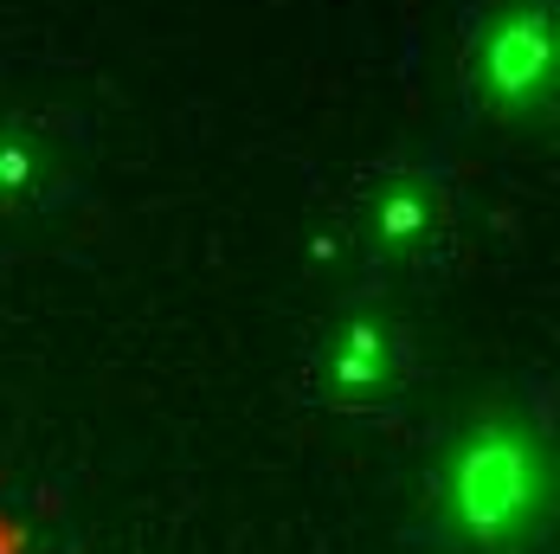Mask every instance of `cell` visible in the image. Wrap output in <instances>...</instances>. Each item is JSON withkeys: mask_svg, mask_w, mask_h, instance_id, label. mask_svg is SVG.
I'll list each match as a JSON object with an SVG mask.
<instances>
[{"mask_svg": "<svg viewBox=\"0 0 560 554\" xmlns=\"http://www.w3.org/2000/svg\"><path fill=\"white\" fill-rule=\"evenodd\" d=\"M548 445L515 413L464 419L432 464V522L457 554H528L548 529Z\"/></svg>", "mask_w": 560, "mask_h": 554, "instance_id": "1", "label": "cell"}, {"mask_svg": "<svg viewBox=\"0 0 560 554\" xmlns=\"http://www.w3.org/2000/svg\"><path fill=\"white\" fill-rule=\"evenodd\" d=\"M457 226H464L457 174L425 155L381 162L348 200V239L374 272H425L451 258Z\"/></svg>", "mask_w": 560, "mask_h": 554, "instance_id": "2", "label": "cell"}, {"mask_svg": "<svg viewBox=\"0 0 560 554\" xmlns=\"http://www.w3.org/2000/svg\"><path fill=\"white\" fill-rule=\"evenodd\" d=\"M560 20L555 0H490L464 39V91L470 104L509 123H528L555 104Z\"/></svg>", "mask_w": 560, "mask_h": 554, "instance_id": "3", "label": "cell"}, {"mask_svg": "<svg viewBox=\"0 0 560 554\" xmlns=\"http://www.w3.org/2000/svg\"><path fill=\"white\" fill-rule=\"evenodd\" d=\"M412 381V335L387 310H341L329 316L310 355H303V388L316 406L368 419L399 406V393Z\"/></svg>", "mask_w": 560, "mask_h": 554, "instance_id": "4", "label": "cell"}, {"mask_svg": "<svg viewBox=\"0 0 560 554\" xmlns=\"http://www.w3.org/2000/svg\"><path fill=\"white\" fill-rule=\"evenodd\" d=\"M71 187V142L52 116L0 123V213H39Z\"/></svg>", "mask_w": 560, "mask_h": 554, "instance_id": "5", "label": "cell"}]
</instances>
